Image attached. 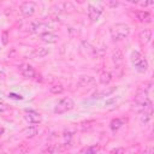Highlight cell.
Returning a JSON list of instances; mask_svg holds the SVG:
<instances>
[{"label": "cell", "instance_id": "obj_22", "mask_svg": "<svg viewBox=\"0 0 154 154\" xmlns=\"http://www.w3.org/2000/svg\"><path fill=\"white\" fill-rule=\"evenodd\" d=\"M99 150V147L97 146H91V147H88L84 152V154H96Z\"/></svg>", "mask_w": 154, "mask_h": 154}, {"label": "cell", "instance_id": "obj_30", "mask_svg": "<svg viewBox=\"0 0 154 154\" xmlns=\"http://www.w3.org/2000/svg\"><path fill=\"white\" fill-rule=\"evenodd\" d=\"M2 132H4V129H1V128H0V136L2 135Z\"/></svg>", "mask_w": 154, "mask_h": 154}, {"label": "cell", "instance_id": "obj_21", "mask_svg": "<svg viewBox=\"0 0 154 154\" xmlns=\"http://www.w3.org/2000/svg\"><path fill=\"white\" fill-rule=\"evenodd\" d=\"M49 91H51L52 94H61V93L64 91V87L60 85V84H55V85H52V87L49 88Z\"/></svg>", "mask_w": 154, "mask_h": 154}, {"label": "cell", "instance_id": "obj_11", "mask_svg": "<svg viewBox=\"0 0 154 154\" xmlns=\"http://www.w3.org/2000/svg\"><path fill=\"white\" fill-rule=\"evenodd\" d=\"M41 40L46 43H57L58 40H59V36L55 35L54 32H51V31H46L43 34H41Z\"/></svg>", "mask_w": 154, "mask_h": 154}, {"label": "cell", "instance_id": "obj_7", "mask_svg": "<svg viewBox=\"0 0 154 154\" xmlns=\"http://www.w3.org/2000/svg\"><path fill=\"white\" fill-rule=\"evenodd\" d=\"M101 14H102V8L101 7H99L96 5H93V4L88 5V17L93 23L97 22Z\"/></svg>", "mask_w": 154, "mask_h": 154}, {"label": "cell", "instance_id": "obj_5", "mask_svg": "<svg viewBox=\"0 0 154 154\" xmlns=\"http://www.w3.org/2000/svg\"><path fill=\"white\" fill-rule=\"evenodd\" d=\"M70 142L67 143H60V144H49L43 149V153H48V154H58L61 153L64 150H66L67 148H70Z\"/></svg>", "mask_w": 154, "mask_h": 154}, {"label": "cell", "instance_id": "obj_14", "mask_svg": "<svg viewBox=\"0 0 154 154\" xmlns=\"http://www.w3.org/2000/svg\"><path fill=\"white\" fill-rule=\"evenodd\" d=\"M49 53V51L45 47H38V48H35L31 53H30V57L31 58H43L45 55H47Z\"/></svg>", "mask_w": 154, "mask_h": 154}, {"label": "cell", "instance_id": "obj_25", "mask_svg": "<svg viewBox=\"0 0 154 154\" xmlns=\"http://www.w3.org/2000/svg\"><path fill=\"white\" fill-rule=\"evenodd\" d=\"M124 153H125V149L122 148V147L116 148V149H113V150L111 152V154H124Z\"/></svg>", "mask_w": 154, "mask_h": 154}, {"label": "cell", "instance_id": "obj_12", "mask_svg": "<svg viewBox=\"0 0 154 154\" xmlns=\"http://www.w3.org/2000/svg\"><path fill=\"white\" fill-rule=\"evenodd\" d=\"M78 84L81 87H91L95 84V78L91 76H79Z\"/></svg>", "mask_w": 154, "mask_h": 154}, {"label": "cell", "instance_id": "obj_9", "mask_svg": "<svg viewBox=\"0 0 154 154\" xmlns=\"http://www.w3.org/2000/svg\"><path fill=\"white\" fill-rule=\"evenodd\" d=\"M18 70H19L20 75H22L24 78H34L35 75H36L35 69H34L31 65L25 64V63H24V64H20L19 67H18Z\"/></svg>", "mask_w": 154, "mask_h": 154}, {"label": "cell", "instance_id": "obj_2", "mask_svg": "<svg viewBox=\"0 0 154 154\" xmlns=\"http://www.w3.org/2000/svg\"><path fill=\"white\" fill-rule=\"evenodd\" d=\"M131 61L138 72L144 73L148 70V61L138 51H134L131 53Z\"/></svg>", "mask_w": 154, "mask_h": 154}, {"label": "cell", "instance_id": "obj_3", "mask_svg": "<svg viewBox=\"0 0 154 154\" xmlns=\"http://www.w3.org/2000/svg\"><path fill=\"white\" fill-rule=\"evenodd\" d=\"M75 106V102L71 97H64L58 101V103L54 106V113L57 114H63L69 111H71Z\"/></svg>", "mask_w": 154, "mask_h": 154}, {"label": "cell", "instance_id": "obj_27", "mask_svg": "<svg viewBox=\"0 0 154 154\" xmlns=\"http://www.w3.org/2000/svg\"><path fill=\"white\" fill-rule=\"evenodd\" d=\"M114 102H117V99H114V97H111L109 100H107V101L105 102V105H111V103H114Z\"/></svg>", "mask_w": 154, "mask_h": 154}, {"label": "cell", "instance_id": "obj_26", "mask_svg": "<svg viewBox=\"0 0 154 154\" xmlns=\"http://www.w3.org/2000/svg\"><path fill=\"white\" fill-rule=\"evenodd\" d=\"M153 153H154V150H153L152 147H148V148H146V149L142 152V154H153Z\"/></svg>", "mask_w": 154, "mask_h": 154}, {"label": "cell", "instance_id": "obj_6", "mask_svg": "<svg viewBox=\"0 0 154 154\" xmlns=\"http://www.w3.org/2000/svg\"><path fill=\"white\" fill-rule=\"evenodd\" d=\"M24 119H25L26 123L34 125V124L41 123L42 117H41L40 113H37V112H35L32 109H25V112H24Z\"/></svg>", "mask_w": 154, "mask_h": 154}, {"label": "cell", "instance_id": "obj_13", "mask_svg": "<svg viewBox=\"0 0 154 154\" xmlns=\"http://www.w3.org/2000/svg\"><path fill=\"white\" fill-rule=\"evenodd\" d=\"M124 124H125V119H123V118H114V119L111 120L109 128H111V130H112L113 132H116V131H118Z\"/></svg>", "mask_w": 154, "mask_h": 154}, {"label": "cell", "instance_id": "obj_19", "mask_svg": "<svg viewBox=\"0 0 154 154\" xmlns=\"http://www.w3.org/2000/svg\"><path fill=\"white\" fill-rule=\"evenodd\" d=\"M112 60L116 64V66H118L123 63V53L120 52V49H116V52L112 55Z\"/></svg>", "mask_w": 154, "mask_h": 154}, {"label": "cell", "instance_id": "obj_16", "mask_svg": "<svg viewBox=\"0 0 154 154\" xmlns=\"http://www.w3.org/2000/svg\"><path fill=\"white\" fill-rule=\"evenodd\" d=\"M117 90V87H113V88H109V89H105L102 91H99V93H95L93 95V99H101L103 96H109L112 93H114Z\"/></svg>", "mask_w": 154, "mask_h": 154}, {"label": "cell", "instance_id": "obj_4", "mask_svg": "<svg viewBox=\"0 0 154 154\" xmlns=\"http://www.w3.org/2000/svg\"><path fill=\"white\" fill-rule=\"evenodd\" d=\"M138 111H140V114H141V122L147 123L153 116V103H152L150 99H148L142 106H140Z\"/></svg>", "mask_w": 154, "mask_h": 154}, {"label": "cell", "instance_id": "obj_10", "mask_svg": "<svg viewBox=\"0 0 154 154\" xmlns=\"http://www.w3.org/2000/svg\"><path fill=\"white\" fill-rule=\"evenodd\" d=\"M135 17L141 23H150L152 22V14L148 11H136Z\"/></svg>", "mask_w": 154, "mask_h": 154}, {"label": "cell", "instance_id": "obj_15", "mask_svg": "<svg viewBox=\"0 0 154 154\" xmlns=\"http://www.w3.org/2000/svg\"><path fill=\"white\" fill-rule=\"evenodd\" d=\"M138 37H140V40H141L142 43L147 45V43L150 41V38H152V30H150V29H143V30L140 32Z\"/></svg>", "mask_w": 154, "mask_h": 154}, {"label": "cell", "instance_id": "obj_17", "mask_svg": "<svg viewBox=\"0 0 154 154\" xmlns=\"http://www.w3.org/2000/svg\"><path fill=\"white\" fill-rule=\"evenodd\" d=\"M99 79H100V83H102V84H108V83L112 81V73H111L109 71H102V72L100 73Z\"/></svg>", "mask_w": 154, "mask_h": 154}, {"label": "cell", "instance_id": "obj_29", "mask_svg": "<svg viewBox=\"0 0 154 154\" xmlns=\"http://www.w3.org/2000/svg\"><path fill=\"white\" fill-rule=\"evenodd\" d=\"M6 109V107H5V105H2V103H0V113L1 112H4Z\"/></svg>", "mask_w": 154, "mask_h": 154}, {"label": "cell", "instance_id": "obj_20", "mask_svg": "<svg viewBox=\"0 0 154 154\" xmlns=\"http://www.w3.org/2000/svg\"><path fill=\"white\" fill-rule=\"evenodd\" d=\"M42 26H43L42 23H40V22H32L30 24V26H29V30H30V32H38Z\"/></svg>", "mask_w": 154, "mask_h": 154}, {"label": "cell", "instance_id": "obj_23", "mask_svg": "<svg viewBox=\"0 0 154 154\" xmlns=\"http://www.w3.org/2000/svg\"><path fill=\"white\" fill-rule=\"evenodd\" d=\"M1 43L4 46H6L8 43V32L7 31H4L2 35H1Z\"/></svg>", "mask_w": 154, "mask_h": 154}, {"label": "cell", "instance_id": "obj_24", "mask_svg": "<svg viewBox=\"0 0 154 154\" xmlns=\"http://www.w3.org/2000/svg\"><path fill=\"white\" fill-rule=\"evenodd\" d=\"M8 97L10 99H13V100H23V96L20 94H16V93H10L8 94Z\"/></svg>", "mask_w": 154, "mask_h": 154}, {"label": "cell", "instance_id": "obj_18", "mask_svg": "<svg viewBox=\"0 0 154 154\" xmlns=\"http://www.w3.org/2000/svg\"><path fill=\"white\" fill-rule=\"evenodd\" d=\"M37 132H38V130H37L36 126H28V128H25V129L23 130V135H24L25 137H29V138L36 136Z\"/></svg>", "mask_w": 154, "mask_h": 154}, {"label": "cell", "instance_id": "obj_8", "mask_svg": "<svg viewBox=\"0 0 154 154\" xmlns=\"http://www.w3.org/2000/svg\"><path fill=\"white\" fill-rule=\"evenodd\" d=\"M35 11H36V2L34 1H24L20 5V12L26 17L32 16Z\"/></svg>", "mask_w": 154, "mask_h": 154}, {"label": "cell", "instance_id": "obj_28", "mask_svg": "<svg viewBox=\"0 0 154 154\" xmlns=\"http://www.w3.org/2000/svg\"><path fill=\"white\" fill-rule=\"evenodd\" d=\"M107 5H109V6H112V7H116V6H118V2H117V1H116V2L109 1V2H107Z\"/></svg>", "mask_w": 154, "mask_h": 154}, {"label": "cell", "instance_id": "obj_1", "mask_svg": "<svg viewBox=\"0 0 154 154\" xmlns=\"http://www.w3.org/2000/svg\"><path fill=\"white\" fill-rule=\"evenodd\" d=\"M109 34L113 41H120L129 36L130 34V26L125 23H117L113 24L109 29Z\"/></svg>", "mask_w": 154, "mask_h": 154}]
</instances>
